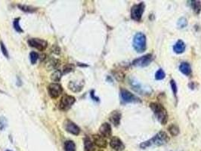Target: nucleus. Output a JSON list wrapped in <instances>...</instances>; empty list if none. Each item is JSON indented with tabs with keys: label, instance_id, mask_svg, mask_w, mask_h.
<instances>
[{
	"label": "nucleus",
	"instance_id": "1",
	"mask_svg": "<svg viewBox=\"0 0 201 151\" xmlns=\"http://www.w3.org/2000/svg\"><path fill=\"white\" fill-rule=\"evenodd\" d=\"M169 139H170L169 136L165 131H160L154 137H153L151 139L148 140V141H145L142 144H141L140 147L142 149H145V148L152 146V145L161 146V145H163L167 143L169 141Z\"/></svg>",
	"mask_w": 201,
	"mask_h": 151
},
{
	"label": "nucleus",
	"instance_id": "2",
	"mask_svg": "<svg viewBox=\"0 0 201 151\" xmlns=\"http://www.w3.org/2000/svg\"><path fill=\"white\" fill-rule=\"evenodd\" d=\"M150 107L153 110V113L157 118L158 121L160 122L162 125H165L167 123L168 120V115L166 113V110L163 105L158 103H151L150 104Z\"/></svg>",
	"mask_w": 201,
	"mask_h": 151
},
{
	"label": "nucleus",
	"instance_id": "3",
	"mask_svg": "<svg viewBox=\"0 0 201 151\" xmlns=\"http://www.w3.org/2000/svg\"><path fill=\"white\" fill-rule=\"evenodd\" d=\"M133 47L138 53L145 52L147 48L146 36L142 33H138L135 34L133 39Z\"/></svg>",
	"mask_w": 201,
	"mask_h": 151
},
{
	"label": "nucleus",
	"instance_id": "4",
	"mask_svg": "<svg viewBox=\"0 0 201 151\" xmlns=\"http://www.w3.org/2000/svg\"><path fill=\"white\" fill-rule=\"evenodd\" d=\"M145 5L144 2H141L139 4L133 5L131 9L132 18L136 21H140L144 13V11H145Z\"/></svg>",
	"mask_w": 201,
	"mask_h": 151
},
{
	"label": "nucleus",
	"instance_id": "5",
	"mask_svg": "<svg viewBox=\"0 0 201 151\" xmlns=\"http://www.w3.org/2000/svg\"><path fill=\"white\" fill-rule=\"evenodd\" d=\"M120 98L123 103H140L141 100L126 89L120 90Z\"/></svg>",
	"mask_w": 201,
	"mask_h": 151
},
{
	"label": "nucleus",
	"instance_id": "6",
	"mask_svg": "<svg viewBox=\"0 0 201 151\" xmlns=\"http://www.w3.org/2000/svg\"><path fill=\"white\" fill-rule=\"evenodd\" d=\"M27 43L30 46L33 47V48H37V50L42 52L48 46V42L45 40L41 39L38 38H32L27 41Z\"/></svg>",
	"mask_w": 201,
	"mask_h": 151
},
{
	"label": "nucleus",
	"instance_id": "7",
	"mask_svg": "<svg viewBox=\"0 0 201 151\" xmlns=\"http://www.w3.org/2000/svg\"><path fill=\"white\" fill-rule=\"evenodd\" d=\"M74 97L71 95H64L60 100L59 103V109L61 110H67L72 107V105L75 103Z\"/></svg>",
	"mask_w": 201,
	"mask_h": 151
},
{
	"label": "nucleus",
	"instance_id": "8",
	"mask_svg": "<svg viewBox=\"0 0 201 151\" xmlns=\"http://www.w3.org/2000/svg\"><path fill=\"white\" fill-rule=\"evenodd\" d=\"M153 58V55L151 54H148V55H144V56L133 61L132 65L135 66H139V67H145L151 63Z\"/></svg>",
	"mask_w": 201,
	"mask_h": 151
},
{
	"label": "nucleus",
	"instance_id": "9",
	"mask_svg": "<svg viewBox=\"0 0 201 151\" xmlns=\"http://www.w3.org/2000/svg\"><path fill=\"white\" fill-rule=\"evenodd\" d=\"M48 91L49 96L53 99L58 98V97L61 95L63 91V88L61 85L58 83H51L48 87Z\"/></svg>",
	"mask_w": 201,
	"mask_h": 151
},
{
	"label": "nucleus",
	"instance_id": "10",
	"mask_svg": "<svg viewBox=\"0 0 201 151\" xmlns=\"http://www.w3.org/2000/svg\"><path fill=\"white\" fill-rule=\"evenodd\" d=\"M64 128L67 131L74 135H78L80 132V128L77 125L75 124L73 122L70 121L69 120H67L64 124Z\"/></svg>",
	"mask_w": 201,
	"mask_h": 151
},
{
	"label": "nucleus",
	"instance_id": "11",
	"mask_svg": "<svg viewBox=\"0 0 201 151\" xmlns=\"http://www.w3.org/2000/svg\"><path fill=\"white\" fill-rule=\"evenodd\" d=\"M110 145L113 150L116 151H122L125 149L124 144L122 142L121 140L117 137H113L110 140Z\"/></svg>",
	"mask_w": 201,
	"mask_h": 151
},
{
	"label": "nucleus",
	"instance_id": "12",
	"mask_svg": "<svg viewBox=\"0 0 201 151\" xmlns=\"http://www.w3.org/2000/svg\"><path fill=\"white\" fill-rule=\"evenodd\" d=\"M99 132L104 138H110L111 136L112 131L110 125L107 123H105L101 125L99 128Z\"/></svg>",
	"mask_w": 201,
	"mask_h": 151
},
{
	"label": "nucleus",
	"instance_id": "13",
	"mask_svg": "<svg viewBox=\"0 0 201 151\" xmlns=\"http://www.w3.org/2000/svg\"><path fill=\"white\" fill-rule=\"evenodd\" d=\"M109 120H110V123L112 124H113L115 126H117L119 125L120 123V120H121V113L119 111H113L110 114L109 116Z\"/></svg>",
	"mask_w": 201,
	"mask_h": 151
},
{
	"label": "nucleus",
	"instance_id": "14",
	"mask_svg": "<svg viewBox=\"0 0 201 151\" xmlns=\"http://www.w3.org/2000/svg\"><path fill=\"white\" fill-rule=\"evenodd\" d=\"M94 144L100 148H105L107 147V141L103 136L99 135H93Z\"/></svg>",
	"mask_w": 201,
	"mask_h": 151
},
{
	"label": "nucleus",
	"instance_id": "15",
	"mask_svg": "<svg viewBox=\"0 0 201 151\" xmlns=\"http://www.w3.org/2000/svg\"><path fill=\"white\" fill-rule=\"evenodd\" d=\"M83 85H84L83 81L82 82L70 81L68 84V88L69 89L71 90L73 92H79V91H80L83 89Z\"/></svg>",
	"mask_w": 201,
	"mask_h": 151
},
{
	"label": "nucleus",
	"instance_id": "16",
	"mask_svg": "<svg viewBox=\"0 0 201 151\" xmlns=\"http://www.w3.org/2000/svg\"><path fill=\"white\" fill-rule=\"evenodd\" d=\"M173 50L174 52L177 54H181L185 52V44L182 40H178L176 43L173 46Z\"/></svg>",
	"mask_w": 201,
	"mask_h": 151
},
{
	"label": "nucleus",
	"instance_id": "17",
	"mask_svg": "<svg viewBox=\"0 0 201 151\" xmlns=\"http://www.w3.org/2000/svg\"><path fill=\"white\" fill-rule=\"evenodd\" d=\"M84 150L85 151H95V145L88 137L84 138Z\"/></svg>",
	"mask_w": 201,
	"mask_h": 151
},
{
	"label": "nucleus",
	"instance_id": "18",
	"mask_svg": "<svg viewBox=\"0 0 201 151\" xmlns=\"http://www.w3.org/2000/svg\"><path fill=\"white\" fill-rule=\"evenodd\" d=\"M179 70L183 74L186 75V76H188L189 74H191V66L188 63H182L179 66Z\"/></svg>",
	"mask_w": 201,
	"mask_h": 151
},
{
	"label": "nucleus",
	"instance_id": "19",
	"mask_svg": "<svg viewBox=\"0 0 201 151\" xmlns=\"http://www.w3.org/2000/svg\"><path fill=\"white\" fill-rule=\"evenodd\" d=\"M60 64V61L58 59H55V58H52L51 60L48 61V62L47 63V68L48 69V70H55L59 66Z\"/></svg>",
	"mask_w": 201,
	"mask_h": 151
},
{
	"label": "nucleus",
	"instance_id": "20",
	"mask_svg": "<svg viewBox=\"0 0 201 151\" xmlns=\"http://www.w3.org/2000/svg\"><path fill=\"white\" fill-rule=\"evenodd\" d=\"M191 2V5L193 8L194 12L198 15L200 14L201 11V2L200 1H190Z\"/></svg>",
	"mask_w": 201,
	"mask_h": 151
},
{
	"label": "nucleus",
	"instance_id": "21",
	"mask_svg": "<svg viewBox=\"0 0 201 151\" xmlns=\"http://www.w3.org/2000/svg\"><path fill=\"white\" fill-rule=\"evenodd\" d=\"M62 73L60 70H56V71L54 72L53 73L51 76V80L52 82H54L55 83H57L58 82H59L61 79Z\"/></svg>",
	"mask_w": 201,
	"mask_h": 151
},
{
	"label": "nucleus",
	"instance_id": "22",
	"mask_svg": "<svg viewBox=\"0 0 201 151\" xmlns=\"http://www.w3.org/2000/svg\"><path fill=\"white\" fill-rule=\"evenodd\" d=\"M64 148L66 151H76V145L73 141H65Z\"/></svg>",
	"mask_w": 201,
	"mask_h": 151
},
{
	"label": "nucleus",
	"instance_id": "23",
	"mask_svg": "<svg viewBox=\"0 0 201 151\" xmlns=\"http://www.w3.org/2000/svg\"><path fill=\"white\" fill-rule=\"evenodd\" d=\"M18 8H20V10L23 11V12H30V13H32V12H34L36 10H37L35 8H33V7L28 6V5H18Z\"/></svg>",
	"mask_w": 201,
	"mask_h": 151
},
{
	"label": "nucleus",
	"instance_id": "24",
	"mask_svg": "<svg viewBox=\"0 0 201 151\" xmlns=\"http://www.w3.org/2000/svg\"><path fill=\"white\" fill-rule=\"evenodd\" d=\"M169 131L170 132L172 135L173 136H176L178 135V133H179V129H178V127L175 125H172L169 127Z\"/></svg>",
	"mask_w": 201,
	"mask_h": 151
},
{
	"label": "nucleus",
	"instance_id": "25",
	"mask_svg": "<svg viewBox=\"0 0 201 151\" xmlns=\"http://www.w3.org/2000/svg\"><path fill=\"white\" fill-rule=\"evenodd\" d=\"M13 25L14 28H15V30H16L18 33H23V30H22V28L20 26V18L15 19V20H14L13 22Z\"/></svg>",
	"mask_w": 201,
	"mask_h": 151
},
{
	"label": "nucleus",
	"instance_id": "26",
	"mask_svg": "<svg viewBox=\"0 0 201 151\" xmlns=\"http://www.w3.org/2000/svg\"><path fill=\"white\" fill-rule=\"evenodd\" d=\"M39 58V55L35 52H32L30 54V60L32 64H35Z\"/></svg>",
	"mask_w": 201,
	"mask_h": 151
},
{
	"label": "nucleus",
	"instance_id": "27",
	"mask_svg": "<svg viewBox=\"0 0 201 151\" xmlns=\"http://www.w3.org/2000/svg\"><path fill=\"white\" fill-rule=\"evenodd\" d=\"M165 76H166V74H165V72L163 71V70L160 69L156 71V74H155V78L156 80H162L165 78Z\"/></svg>",
	"mask_w": 201,
	"mask_h": 151
},
{
	"label": "nucleus",
	"instance_id": "28",
	"mask_svg": "<svg viewBox=\"0 0 201 151\" xmlns=\"http://www.w3.org/2000/svg\"><path fill=\"white\" fill-rule=\"evenodd\" d=\"M177 24H178L179 28H185L187 25H188V20H187V19L185 18H181L178 20V23Z\"/></svg>",
	"mask_w": 201,
	"mask_h": 151
},
{
	"label": "nucleus",
	"instance_id": "29",
	"mask_svg": "<svg viewBox=\"0 0 201 151\" xmlns=\"http://www.w3.org/2000/svg\"><path fill=\"white\" fill-rule=\"evenodd\" d=\"M73 70H74V66L73 64H70V63L65 65L63 69L64 73H68L70 72L73 71Z\"/></svg>",
	"mask_w": 201,
	"mask_h": 151
},
{
	"label": "nucleus",
	"instance_id": "30",
	"mask_svg": "<svg viewBox=\"0 0 201 151\" xmlns=\"http://www.w3.org/2000/svg\"><path fill=\"white\" fill-rule=\"evenodd\" d=\"M0 45H1V50H2V54L4 55V56H5V58H9L8 50H7V48H5V45L3 44V42H0Z\"/></svg>",
	"mask_w": 201,
	"mask_h": 151
},
{
	"label": "nucleus",
	"instance_id": "31",
	"mask_svg": "<svg viewBox=\"0 0 201 151\" xmlns=\"http://www.w3.org/2000/svg\"><path fill=\"white\" fill-rule=\"evenodd\" d=\"M170 85H171V88H172V90L174 95H176V94H177V85H176V83H175V82L173 80H172L171 81H170Z\"/></svg>",
	"mask_w": 201,
	"mask_h": 151
},
{
	"label": "nucleus",
	"instance_id": "32",
	"mask_svg": "<svg viewBox=\"0 0 201 151\" xmlns=\"http://www.w3.org/2000/svg\"><path fill=\"white\" fill-rule=\"evenodd\" d=\"M6 151H11V150H6Z\"/></svg>",
	"mask_w": 201,
	"mask_h": 151
},
{
	"label": "nucleus",
	"instance_id": "33",
	"mask_svg": "<svg viewBox=\"0 0 201 151\" xmlns=\"http://www.w3.org/2000/svg\"><path fill=\"white\" fill-rule=\"evenodd\" d=\"M0 91H1V92H2V91H1V90H0Z\"/></svg>",
	"mask_w": 201,
	"mask_h": 151
},
{
	"label": "nucleus",
	"instance_id": "34",
	"mask_svg": "<svg viewBox=\"0 0 201 151\" xmlns=\"http://www.w3.org/2000/svg\"><path fill=\"white\" fill-rule=\"evenodd\" d=\"M99 151H102V150H99Z\"/></svg>",
	"mask_w": 201,
	"mask_h": 151
}]
</instances>
